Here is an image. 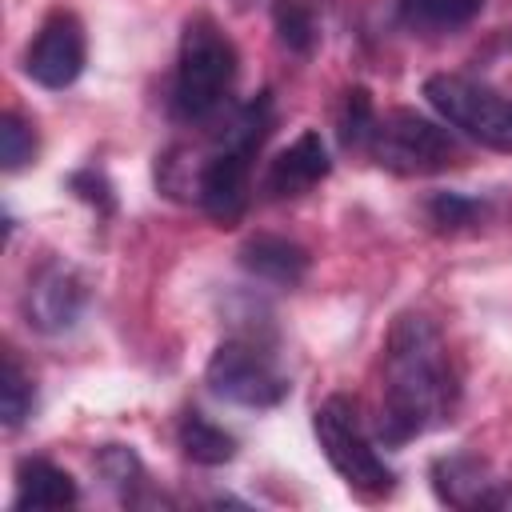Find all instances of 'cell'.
Here are the masks:
<instances>
[{"label":"cell","mask_w":512,"mask_h":512,"mask_svg":"<svg viewBox=\"0 0 512 512\" xmlns=\"http://www.w3.org/2000/svg\"><path fill=\"white\" fill-rule=\"evenodd\" d=\"M456 400H460V380L440 328L416 312L396 316L384 340L376 436L392 448L408 444L452 420Z\"/></svg>","instance_id":"1"},{"label":"cell","mask_w":512,"mask_h":512,"mask_svg":"<svg viewBox=\"0 0 512 512\" xmlns=\"http://www.w3.org/2000/svg\"><path fill=\"white\" fill-rule=\"evenodd\" d=\"M272 132V100L260 92L248 100L236 120L220 132L216 148L204 156L196 172V200L216 224H236L248 208V188H252V156Z\"/></svg>","instance_id":"2"},{"label":"cell","mask_w":512,"mask_h":512,"mask_svg":"<svg viewBox=\"0 0 512 512\" xmlns=\"http://www.w3.org/2000/svg\"><path fill=\"white\" fill-rule=\"evenodd\" d=\"M236 80V44L212 16H192L176 52L172 116L180 124H204L220 112Z\"/></svg>","instance_id":"3"},{"label":"cell","mask_w":512,"mask_h":512,"mask_svg":"<svg viewBox=\"0 0 512 512\" xmlns=\"http://www.w3.org/2000/svg\"><path fill=\"white\" fill-rule=\"evenodd\" d=\"M368 152L396 176H432L460 164V144L452 140V132L412 108H388L384 116L376 112Z\"/></svg>","instance_id":"4"},{"label":"cell","mask_w":512,"mask_h":512,"mask_svg":"<svg viewBox=\"0 0 512 512\" xmlns=\"http://www.w3.org/2000/svg\"><path fill=\"white\" fill-rule=\"evenodd\" d=\"M424 96L468 140L492 152H512V100L492 84L460 72H436L424 80Z\"/></svg>","instance_id":"5"},{"label":"cell","mask_w":512,"mask_h":512,"mask_svg":"<svg viewBox=\"0 0 512 512\" xmlns=\"http://www.w3.org/2000/svg\"><path fill=\"white\" fill-rule=\"evenodd\" d=\"M316 440L328 456V464L340 472V480L348 488H356L360 496H384L392 492V468L380 460V452L372 448L364 424H360V412L348 396H328L320 408H316Z\"/></svg>","instance_id":"6"},{"label":"cell","mask_w":512,"mask_h":512,"mask_svg":"<svg viewBox=\"0 0 512 512\" xmlns=\"http://www.w3.org/2000/svg\"><path fill=\"white\" fill-rule=\"evenodd\" d=\"M204 380L220 400L240 408H276L288 396V376L280 372L276 356L252 336L224 340L212 352Z\"/></svg>","instance_id":"7"},{"label":"cell","mask_w":512,"mask_h":512,"mask_svg":"<svg viewBox=\"0 0 512 512\" xmlns=\"http://www.w3.org/2000/svg\"><path fill=\"white\" fill-rule=\"evenodd\" d=\"M84 60H88L84 24L72 12H52L24 52V72L40 88L60 92V88L76 84V76L84 72Z\"/></svg>","instance_id":"8"},{"label":"cell","mask_w":512,"mask_h":512,"mask_svg":"<svg viewBox=\"0 0 512 512\" xmlns=\"http://www.w3.org/2000/svg\"><path fill=\"white\" fill-rule=\"evenodd\" d=\"M88 304V280L68 260H48L32 272L24 292V316L36 332H68Z\"/></svg>","instance_id":"9"},{"label":"cell","mask_w":512,"mask_h":512,"mask_svg":"<svg viewBox=\"0 0 512 512\" xmlns=\"http://www.w3.org/2000/svg\"><path fill=\"white\" fill-rule=\"evenodd\" d=\"M432 492L452 508H512V484L496 480L480 456L452 452L432 464Z\"/></svg>","instance_id":"10"},{"label":"cell","mask_w":512,"mask_h":512,"mask_svg":"<svg viewBox=\"0 0 512 512\" xmlns=\"http://www.w3.org/2000/svg\"><path fill=\"white\" fill-rule=\"evenodd\" d=\"M332 172V160H328V148L320 140L316 128L300 132L264 172V192L272 200H292V196H304L308 188H316L324 176Z\"/></svg>","instance_id":"11"},{"label":"cell","mask_w":512,"mask_h":512,"mask_svg":"<svg viewBox=\"0 0 512 512\" xmlns=\"http://www.w3.org/2000/svg\"><path fill=\"white\" fill-rule=\"evenodd\" d=\"M240 264L256 280H268V284H280V288H296L304 280V272H308V252L288 236L260 232L240 248Z\"/></svg>","instance_id":"12"},{"label":"cell","mask_w":512,"mask_h":512,"mask_svg":"<svg viewBox=\"0 0 512 512\" xmlns=\"http://www.w3.org/2000/svg\"><path fill=\"white\" fill-rule=\"evenodd\" d=\"M76 500H80V488H76V480L60 464H52L44 456L20 460L12 508H20V512L24 508H72Z\"/></svg>","instance_id":"13"},{"label":"cell","mask_w":512,"mask_h":512,"mask_svg":"<svg viewBox=\"0 0 512 512\" xmlns=\"http://www.w3.org/2000/svg\"><path fill=\"white\" fill-rule=\"evenodd\" d=\"M480 8L484 0H400V20L420 36H440L472 24Z\"/></svg>","instance_id":"14"},{"label":"cell","mask_w":512,"mask_h":512,"mask_svg":"<svg viewBox=\"0 0 512 512\" xmlns=\"http://www.w3.org/2000/svg\"><path fill=\"white\" fill-rule=\"evenodd\" d=\"M176 436H180L184 456H188V460H196V464H204V468L228 464V460L236 456V440H232L220 424H212L204 412H184V416H180Z\"/></svg>","instance_id":"15"},{"label":"cell","mask_w":512,"mask_h":512,"mask_svg":"<svg viewBox=\"0 0 512 512\" xmlns=\"http://www.w3.org/2000/svg\"><path fill=\"white\" fill-rule=\"evenodd\" d=\"M272 20H276V36L288 52L308 56L316 48V36H320V4L316 0H276Z\"/></svg>","instance_id":"16"},{"label":"cell","mask_w":512,"mask_h":512,"mask_svg":"<svg viewBox=\"0 0 512 512\" xmlns=\"http://www.w3.org/2000/svg\"><path fill=\"white\" fill-rule=\"evenodd\" d=\"M32 404H36V388H32L28 372L20 368L16 352H4V380H0V412H4V424L8 428H20L32 416Z\"/></svg>","instance_id":"17"},{"label":"cell","mask_w":512,"mask_h":512,"mask_svg":"<svg viewBox=\"0 0 512 512\" xmlns=\"http://www.w3.org/2000/svg\"><path fill=\"white\" fill-rule=\"evenodd\" d=\"M372 124H376V108H372L368 88H348L344 100H340V116H336L340 144L344 148H368Z\"/></svg>","instance_id":"18"},{"label":"cell","mask_w":512,"mask_h":512,"mask_svg":"<svg viewBox=\"0 0 512 512\" xmlns=\"http://www.w3.org/2000/svg\"><path fill=\"white\" fill-rule=\"evenodd\" d=\"M32 156H36V132H32V124H24L16 112H4L0 116V160H4V168L16 172Z\"/></svg>","instance_id":"19"},{"label":"cell","mask_w":512,"mask_h":512,"mask_svg":"<svg viewBox=\"0 0 512 512\" xmlns=\"http://www.w3.org/2000/svg\"><path fill=\"white\" fill-rule=\"evenodd\" d=\"M480 212H484V208H480L476 200L460 196V192H436V196L428 200V216H432V224L444 228V232H456V228L476 224Z\"/></svg>","instance_id":"20"},{"label":"cell","mask_w":512,"mask_h":512,"mask_svg":"<svg viewBox=\"0 0 512 512\" xmlns=\"http://www.w3.org/2000/svg\"><path fill=\"white\" fill-rule=\"evenodd\" d=\"M100 472H104V480H108L112 488H120L124 496H132V488L144 480V468H140L136 452L124 448V444H108V448L100 452Z\"/></svg>","instance_id":"21"},{"label":"cell","mask_w":512,"mask_h":512,"mask_svg":"<svg viewBox=\"0 0 512 512\" xmlns=\"http://www.w3.org/2000/svg\"><path fill=\"white\" fill-rule=\"evenodd\" d=\"M72 188H76V196H80V200L96 204L100 212H112V188H108V180H104L100 172H92V168L76 172V176H72Z\"/></svg>","instance_id":"22"}]
</instances>
